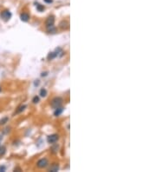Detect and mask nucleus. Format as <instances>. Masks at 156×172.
<instances>
[{"mask_svg":"<svg viewBox=\"0 0 156 172\" xmlns=\"http://www.w3.org/2000/svg\"><path fill=\"white\" fill-rule=\"evenodd\" d=\"M63 110H64V108H62V107H59V108L55 109V111H54V116H60V115L63 112Z\"/></svg>","mask_w":156,"mask_h":172,"instance_id":"7","label":"nucleus"},{"mask_svg":"<svg viewBox=\"0 0 156 172\" xmlns=\"http://www.w3.org/2000/svg\"><path fill=\"white\" fill-rule=\"evenodd\" d=\"M54 24H55V17H54V16H50V17L46 19V22H45L46 28L53 26Z\"/></svg>","mask_w":156,"mask_h":172,"instance_id":"5","label":"nucleus"},{"mask_svg":"<svg viewBox=\"0 0 156 172\" xmlns=\"http://www.w3.org/2000/svg\"><path fill=\"white\" fill-rule=\"evenodd\" d=\"M46 96H47V90H46L45 89H42L40 90V96H42V97H45Z\"/></svg>","mask_w":156,"mask_h":172,"instance_id":"16","label":"nucleus"},{"mask_svg":"<svg viewBox=\"0 0 156 172\" xmlns=\"http://www.w3.org/2000/svg\"><path fill=\"white\" fill-rule=\"evenodd\" d=\"M1 90H2V88H1V86H0V92H1Z\"/></svg>","mask_w":156,"mask_h":172,"instance_id":"22","label":"nucleus"},{"mask_svg":"<svg viewBox=\"0 0 156 172\" xmlns=\"http://www.w3.org/2000/svg\"><path fill=\"white\" fill-rule=\"evenodd\" d=\"M8 121H9V117H7V116L3 117L1 120H0V125H4Z\"/></svg>","mask_w":156,"mask_h":172,"instance_id":"14","label":"nucleus"},{"mask_svg":"<svg viewBox=\"0 0 156 172\" xmlns=\"http://www.w3.org/2000/svg\"><path fill=\"white\" fill-rule=\"evenodd\" d=\"M30 15L28 13H26V12H24V13H22L20 15V18L23 22H28L30 20Z\"/></svg>","mask_w":156,"mask_h":172,"instance_id":"6","label":"nucleus"},{"mask_svg":"<svg viewBox=\"0 0 156 172\" xmlns=\"http://www.w3.org/2000/svg\"><path fill=\"white\" fill-rule=\"evenodd\" d=\"M26 105L25 104H24V105H21V106H19L18 108H17V110H16V112H15V114H19V113H21V112H23L24 111V110H25V108H26Z\"/></svg>","mask_w":156,"mask_h":172,"instance_id":"10","label":"nucleus"},{"mask_svg":"<svg viewBox=\"0 0 156 172\" xmlns=\"http://www.w3.org/2000/svg\"><path fill=\"white\" fill-rule=\"evenodd\" d=\"M5 170H6V168L4 166H0V171H5Z\"/></svg>","mask_w":156,"mask_h":172,"instance_id":"19","label":"nucleus"},{"mask_svg":"<svg viewBox=\"0 0 156 172\" xmlns=\"http://www.w3.org/2000/svg\"><path fill=\"white\" fill-rule=\"evenodd\" d=\"M11 12L9 10H4L2 11V13L0 14V17H1V18L3 19V21H5V22H7V21H9L10 18H11Z\"/></svg>","mask_w":156,"mask_h":172,"instance_id":"2","label":"nucleus"},{"mask_svg":"<svg viewBox=\"0 0 156 172\" xmlns=\"http://www.w3.org/2000/svg\"><path fill=\"white\" fill-rule=\"evenodd\" d=\"M47 31L49 33H55L56 32V29H55V26H51V27H48L47 28Z\"/></svg>","mask_w":156,"mask_h":172,"instance_id":"13","label":"nucleus"},{"mask_svg":"<svg viewBox=\"0 0 156 172\" xmlns=\"http://www.w3.org/2000/svg\"><path fill=\"white\" fill-rule=\"evenodd\" d=\"M39 101H40V98H39L38 96H34L33 99H32V102H33V103H39Z\"/></svg>","mask_w":156,"mask_h":172,"instance_id":"17","label":"nucleus"},{"mask_svg":"<svg viewBox=\"0 0 156 172\" xmlns=\"http://www.w3.org/2000/svg\"><path fill=\"white\" fill-rule=\"evenodd\" d=\"M52 152H53V153H55V150H58V145H55V147H52Z\"/></svg>","mask_w":156,"mask_h":172,"instance_id":"18","label":"nucleus"},{"mask_svg":"<svg viewBox=\"0 0 156 172\" xmlns=\"http://www.w3.org/2000/svg\"><path fill=\"white\" fill-rule=\"evenodd\" d=\"M44 1L45 2V3H51L53 2V0H44Z\"/></svg>","mask_w":156,"mask_h":172,"instance_id":"20","label":"nucleus"},{"mask_svg":"<svg viewBox=\"0 0 156 172\" xmlns=\"http://www.w3.org/2000/svg\"><path fill=\"white\" fill-rule=\"evenodd\" d=\"M62 102H63V100H62V97H60V96H56V97L53 98V100L51 101V105L53 109H56V108H59V107L62 106Z\"/></svg>","mask_w":156,"mask_h":172,"instance_id":"1","label":"nucleus"},{"mask_svg":"<svg viewBox=\"0 0 156 172\" xmlns=\"http://www.w3.org/2000/svg\"><path fill=\"white\" fill-rule=\"evenodd\" d=\"M36 6H37V10H38V11H43V10H44V6L40 4V3H36Z\"/></svg>","mask_w":156,"mask_h":172,"instance_id":"15","label":"nucleus"},{"mask_svg":"<svg viewBox=\"0 0 156 172\" xmlns=\"http://www.w3.org/2000/svg\"><path fill=\"white\" fill-rule=\"evenodd\" d=\"M57 56H58V53H57L56 51H55V52H51L48 55V59H49V60H52V59H54Z\"/></svg>","mask_w":156,"mask_h":172,"instance_id":"11","label":"nucleus"},{"mask_svg":"<svg viewBox=\"0 0 156 172\" xmlns=\"http://www.w3.org/2000/svg\"><path fill=\"white\" fill-rule=\"evenodd\" d=\"M6 152V148L3 145H0V157H3Z\"/></svg>","mask_w":156,"mask_h":172,"instance_id":"12","label":"nucleus"},{"mask_svg":"<svg viewBox=\"0 0 156 172\" xmlns=\"http://www.w3.org/2000/svg\"><path fill=\"white\" fill-rule=\"evenodd\" d=\"M49 165V161H48L47 158H42L40 160H38V162L37 163V166L40 169H44V168H46Z\"/></svg>","mask_w":156,"mask_h":172,"instance_id":"3","label":"nucleus"},{"mask_svg":"<svg viewBox=\"0 0 156 172\" xmlns=\"http://www.w3.org/2000/svg\"><path fill=\"white\" fill-rule=\"evenodd\" d=\"M47 74H48V72H44V73L43 72L41 76H42V77H45V76H47Z\"/></svg>","mask_w":156,"mask_h":172,"instance_id":"21","label":"nucleus"},{"mask_svg":"<svg viewBox=\"0 0 156 172\" xmlns=\"http://www.w3.org/2000/svg\"><path fill=\"white\" fill-rule=\"evenodd\" d=\"M58 139H59V136L57 135V134H52V135L48 136L47 142L49 143H51V144H53V143H56L57 141H58Z\"/></svg>","mask_w":156,"mask_h":172,"instance_id":"4","label":"nucleus"},{"mask_svg":"<svg viewBox=\"0 0 156 172\" xmlns=\"http://www.w3.org/2000/svg\"><path fill=\"white\" fill-rule=\"evenodd\" d=\"M69 23L67 22V21H65V20H63V21H62V22L59 24V26H60V28L61 29H62V30H67L68 28H69Z\"/></svg>","mask_w":156,"mask_h":172,"instance_id":"8","label":"nucleus"},{"mask_svg":"<svg viewBox=\"0 0 156 172\" xmlns=\"http://www.w3.org/2000/svg\"><path fill=\"white\" fill-rule=\"evenodd\" d=\"M59 170V165L58 164H54L51 165V167L50 168V171H52V172H55Z\"/></svg>","mask_w":156,"mask_h":172,"instance_id":"9","label":"nucleus"}]
</instances>
